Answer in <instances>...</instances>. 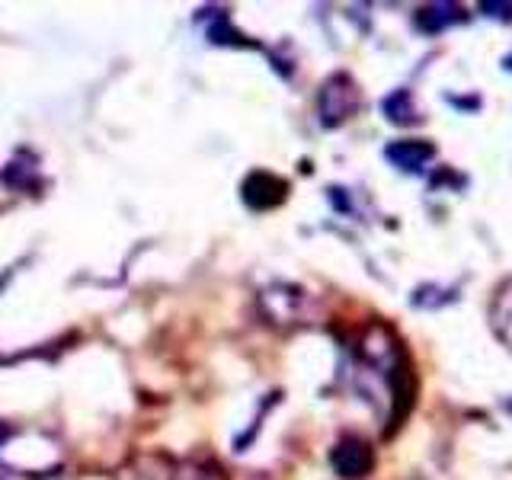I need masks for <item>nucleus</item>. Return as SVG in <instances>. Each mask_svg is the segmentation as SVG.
<instances>
[{
  "label": "nucleus",
  "mask_w": 512,
  "mask_h": 480,
  "mask_svg": "<svg viewBox=\"0 0 512 480\" xmlns=\"http://www.w3.org/2000/svg\"><path fill=\"white\" fill-rule=\"evenodd\" d=\"M359 109V90L346 74L330 77L320 90V119L324 125H340L346 116Z\"/></svg>",
  "instance_id": "nucleus-1"
},
{
  "label": "nucleus",
  "mask_w": 512,
  "mask_h": 480,
  "mask_svg": "<svg viewBox=\"0 0 512 480\" xmlns=\"http://www.w3.org/2000/svg\"><path fill=\"white\" fill-rule=\"evenodd\" d=\"M333 464L343 477H365L368 468H372V452H368L365 442L349 439L333 452Z\"/></svg>",
  "instance_id": "nucleus-2"
},
{
  "label": "nucleus",
  "mask_w": 512,
  "mask_h": 480,
  "mask_svg": "<svg viewBox=\"0 0 512 480\" xmlns=\"http://www.w3.org/2000/svg\"><path fill=\"white\" fill-rule=\"evenodd\" d=\"M282 196H285L282 180H276V176H269V173H253L250 180L244 183V199H247V205H253V208L279 205Z\"/></svg>",
  "instance_id": "nucleus-3"
},
{
  "label": "nucleus",
  "mask_w": 512,
  "mask_h": 480,
  "mask_svg": "<svg viewBox=\"0 0 512 480\" xmlns=\"http://www.w3.org/2000/svg\"><path fill=\"white\" fill-rule=\"evenodd\" d=\"M388 157L394 164H400L404 170H420L426 160L432 157V148L423 141H400V144H391L388 148Z\"/></svg>",
  "instance_id": "nucleus-4"
},
{
  "label": "nucleus",
  "mask_w": 512,
  "mask_h": 480,
  "mask_svg": "<svg viewBox=\"0 0 512 480\" xmlns=\"http://www.w3.org/2000/svg\"><path fill=\"white\" fill-rule=\"evenodd\" d=\"M455 20H461V16H458V7H452V4H439V7L423 10L420 26H423V29H442V26L455 23Z\"/></svg>",
  "instance_id": "nucleus-5"
}]
</instances>
